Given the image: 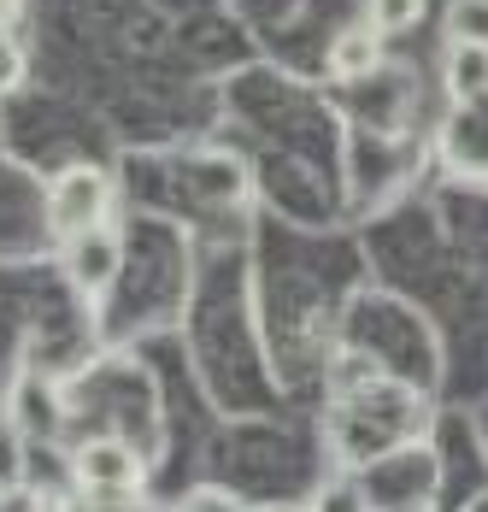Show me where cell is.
Returning <instances> with one entry per match:
<instances>
[{"label": "cell", "mask_w": 488, "mask_h": 512, "mask_svg": "<svg viewBox=\"0 0 488 512\" xmlns=\"http://www.w3.org/2000/svg\"><path fill=\"white\" fill-rule=\"evenodd\" d=\"M177 512H242V507H236V495H224V489H195Z\"/></svg>", "instance_id": "obj_10"}, {"label": "cell", "mask_w": 488, "mask_h": 512, "mask_svg": "<svg viewBox=\"0 0 488 512\" xmlns=\"http://www.w3.org/2000/svg\"><path fill=\"white\" fill-rule=\"evenodd\" d=\"M441 83L459 106L488 101V48L477 42H447V59H441Z\"/></svg>", "instance_id": "obj_4"}, {"label": "cell", "mask_w": 488, "mask_h": 512, "mask_svg": "<svg viewBox=\"0 0 488 512\" xmlns=\"http://www.w3.org/2000/svg\"><path fill=\"white\" fill-rule=\"evenodd\" d=\"M24 77H30V53H24V42L6 30V36H0V95H18Z\"/></svg>", "instance_id": "obj_8"}, {"label": "cell", "mask_w": 488, "mask_h": 512, "mask_svg": "<svg viewBox=\"0 0 488 512\" xmlns=\"http://www.w3.org/2000/svg\"><path fill=\"white\" fill-rule=\"evenodd\" d=\"M118 265H124V242L100 224L89 236H71L65 242V283L77 295H106L118 283Z\"/></svg>", "instance_id": "obj_3"}, {"label": "cell", "mask_w": 488, "mask_h": 512, "mask_svg": "<svg viewBox=\"0 0 488 512\" xmlns=\"http://www.w3.org/2000/svg\"><path fill=\"white\" fill-rule=\"evenodd\" d=\"M330 71L347 77V83L377 77V71H383V36H377L371 24H347L342 36L330 42Z\"/></svg>", "instance_id": "obj_5"}, {"label": "cell", "mask_w": 488, "mask_h": 512, "mask_svg": "<svg viewBox=\"0 0 488 512\" xmlns=\"http://www.w3.org/2000/svg\"><path fill=\"white\" fill-rule=\"evenodd\" d=\"M71 477H77V489H83L89 501H130V495H142L147 465L130 442L95 436V442H83V448L71 454Z\"/></svg>", "instance_id": "obj_2"}, {"label": "cell", "mask_w": 488, "mask_h": 512, "mask_svg": "<svg viewBox=\"0 0 488 512\" xmlns=\"http://www.w3.org/2000/svg\"><path fill=\"white\" fill-rule=\"evenodd\" d=\"M306 512H365V495H359V483H324Z\"/></svg>", "instance_id": "obj_9"}, {"label": "cell", "mask_w": 488, "mask_h": 512, "mask_svg": "<svg viewBox=\"0 0 488 512\" xmlns=\"http://www.w3.org/2000/svg\"><path fill=\"white\" fill-rule=\"evenodd\" d=\"M271 512H283V507H271Z\"/></svg>", "instance_id": "obj_12"}, {"label": "cell", "mask_w": 488, "mask_h": 512, "mask_svg": "<svg viewBox=\"0 0 488 512\" xmlns=\"http://www.w3.org/2000/svg\"><path fill=\"white\" fill-rule=\"evenodd\" d=\"M430 0H365V24L389 42V36H406L412 24H424Z\"/></svg>", "instance_id": "obj_6"}, {"label": "cell", "mask_w": 488, "mask_h": 512, "mask_svg": "<svg viewBox=\"0 0 488 512\" xmlns=\"http://www.w3.org/2000/svg\"><path fill=\"white\" fill-rule=\"evenodd\" d=\"M106 212H112V177L95 171V165H65L48 183V224L59 242L100 230Z\"/></svg>", "instance_id": "obj_1"}, {"label": "cell", "mask_w": 488, "mask_h": 512, "mask_svg": "<svg viewBox=\"0 0 488 512\" xmlns=\"http://www.w3.org/2000/svg\"><path fill=\"white\" fill-rule=\"evenodd\" d=\"M447 42H477V48H488V0H453L447 6Z\"/></svg>", "instance_id": "obj_7"}, {"label": "cell", "mask_w": 488, "mask_h": 512, "mask_svg": "<svg viewBox=\"0 0 488 512\" xmlns=\"http://www.w3.org/2000/svg\"><path fill=\"white\" fill-rule=\"evenodd\" d=\"M18 18H24V0H0V36L18 30Z\"/></svg>", "instance_id": "obj_11"}]
</instances>
